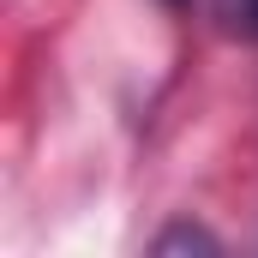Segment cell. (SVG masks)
Segmentation results:
<instances>
[{
  "label": "cell",
  "instance_id": "6da1fadb",
  "mask_svg": "<svg viewBox=\"0 0 258 258\" xmlns=\"http://www.w3.org/2000/svg\"><path fill=\"white\" fill-rule=\"evenodd\" d=\"M156 252L162 258H174V252H216V240H210L204 228H192V222H174V228L156 234Z\"/></svg>",
  "mask_w": 258,
  "mask_h": 258
},
{
  "label": "cell",
  "instance_id": "7a4b0ae2",
  "mask_svg": "<svg viewBox=\"0 0 258 258\" xmlns=\"http://www.w3.org/2000/svg\"><path fill=\"white\" fill-rule=\"evenodd\" d=\"M216 18H222L234 36L258 42V0H216Z\"/></svg>",
  "mask_w": 258,
  "mask_h": 258
}]
</instances>
